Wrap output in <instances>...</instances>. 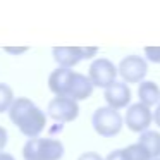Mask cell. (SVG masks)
<instances>
[{"label":"cell","mask_w":160,"mask_h":160,"mask_svg":"<svg viewBox=\"0 0 160 160\" xmlns=\"http://www.w3.org/2000/svg\"><path fill=\"white\" fill-rule=\"evenodd\" d=\"M48 88L57 97H66L72 100H86L93 93V83L88 76L72 69L59 67L48 76Z\"/></svg>","instance_id":"cell-1"},{"label":"cell","mask_w":160,"mask_h":160,"mask_svg":"<svg viewBox=\"0 0 160 160\" xmlns=\"http://www.w3.org/2000/svg\"><path fill=\"white\" fill-rule=\"evenodd\" d=\"M9 119L29 139L38 138L47 124V115L29 98H16L12 107L9 108Z\"/></svg>","instance_id":"cell-2"},{"label":"cell","mask_w":160,"mask_h":160,"mask_svg":"<svg viewBox=\"0 0 160 160\" xmlns=\"http://www.w3.org/2000/svg\"><path fill=\"white\" fill-rule=\"evenodd\" d=\"M64 157V145L55 138H33L22 146L24 160H60Z\"/></svg>","instance_id":"cell-3"},{"label":"cell","mask_w":160,"mask_h":160,"mask_svg":"<svg viewBox=\"0 0 160 160\" xmlns=\"http://www.w3.org/2000/svg\"><path fill=\"white\" fill-rule=\"evenodd\" d=\"M91 124L95 132L102 138H114L121 132L124 119L119 114V110H114L110 107H98L91 117Z\"/></svg>","instance_id":"cell-4"},{"label":"cell","mask_w":160,"mask_h":160,"mask_svg":"<svg viewBox=\"0 0 160 160\" xmlns=\"http://www.w3.org/2000/svg\"><path fill=\"white\" fill-rule=\"evenodd\" d=\"M117 72H119V67H115L112 60L105 59V57H100V59L91 62L90 71H88V78L91 79L93 86L107 90L110 84L115 83Z\"/></svg>","instance_id":"cell-5"},{"label":"cell","mask_w":160,"mask_h":160,"mask_svg":"<svg viewBox=\"0 0 160 160\" xmlns=\"http://www.w3.org/2000/svg\"><path fill=\"white\" fill-rule=\"evenodd\" d=\"M146 72H148V64L141 55H128L119 64V74L122 76L124 83H143Z\"/></svg>","instance_id":"cell-6"},{"label":"cell","mask_w":160,"mask_h":160,"mask_svg":"<svg viewBox=\"0 0 160 160\" xmlns=\"http://www.w3.org/2000/svg\"><path fill=\"white\" fill-rule=\"evenodd\" d=\"M48 117L57 122H72L79 115V105L72 98L55 97L48 103Z\"/></svg>","instance_id":"cell-7"},{"label":"cell","mask_w":160,"mask_h":160,"mask_svg":"<svg viewBox=\"0 0 160 160\" xmlns=\"http://www.w3.org/2000/svg\"><path fill=\"white\" fill-rule=\"evenodd\" d=\"M152 121H153V114H152V110H150V107L139 103V102L128 107L124 122H126L129 131L139 132V134H141V132L148 131Z\"/></svg>","instance_id":"cell-8"},{"label":"cell","mask_w":160,"mask_h":160,"mask_svg":"<svg viewBox=\"0 0 160 160\" xmlns=\"http://www.w3.org/2000/svg\"><path fill=\"white\" fill-rule=\"evenodd\" d=\"M103 98L107 102V107L114 108V110H119V108H126L129 103H131V90L126 83H119L115 81L114 84L105 90Z\"/></svg>","instance_id":"cell-9"},{"label":"cell","mask_w":160,"mask_h":160,"mask_svg":"<svg viewBox=\"0 0 160 160\" xmlns=\"http://www.w3.org/2000/svg\"><path fill=\"white\" fill-rule=\"evenodd\" d=\"M52 55L59 67H66V69L78 66L84 59L83 47H53Z\"/></svg>","instance_id":"cell-10"},{"label":"cell","mask_w":160,"mask_h":160,"mask_svg":"<svg viewBox=\"0 0 160 160\" xmlns=\"http://www.w3.org/2000/svg\"><path fill=\"white\" fill-rule=\"evenodd\" d=\"M138 97L139 103L146 105V107H153V105L160 103V88L155 81H143L138 86Z\"/></svg>","instance_id":"cell-11"},{"label":"cell","mask_w":160,"mask_h":160,"mask_svg":"<svg viewBox=\"0 0 160 160\" xmlns=\"http://www.w3.org/2000/svg\"><path fill=\"white\" fill-rule=\"evenodd\" d=\"M138 143L143 145L148 153L152 155V158H160V132L157 131H145L139 134L138 138Z\"/></svg>","instance_id":"cell-12"},{"label":"cell","mask_w":160,"mask_h":160,"mask_svg":"<svg viewBox=\"0 0 160 160\" xmlns=\"http://www.w3.org/2000/svg\"><path fill=\"white\" fill-rule=\"evenodd\" d=\"M126 153V158L128 160H153L152 155L148 153V150L145 148L139 143H134V145H129L128 148H122Z\"/></svg>","instance_id":"cell-13"},{"label":"cell","mask_w":160,"mask_h":160,"mask_svg":"<svg viewBox=\"0 0 160 160\" xmlns=\"http://www.w3.org/2000/svg\"><path fill=\"white\" fill-rule=\"evenodd\" d=\"M14 91H12L11 86H7V84L0 83V114L2 112L7 110L12 107V103H14Z\"/></svg>","instance_id":"cell-14"},{"label":"cell","mask_w":160,"mask_h":160,"mask_svg":"<svg viewBox=\"0 0 160 160\" xmlns=\"http://www.w3.org/2000/svg\"><path fill=\"white\" fill-rule=\"evenodd\" d=\"M145 55L150 62L160 64V47H145Z\"/></svg>","instance_id":"cell-15"},{"label":"cell","mask_w":160,"mask_h":160,"mask_svg":"<svg viewBox=\"0 0 160 160\" xmlns=\"http://www.w3.org/2000/svg\"><path fill=\"white\" fill-rule=\"evenodd\" d=\"M105 160H128V158H126L124 150H114V152L108 153Z\"/></svg>","instance_id":"cell-16"},{"label":"cell","mask_w":160,"mask_h":160,"mask_svg":"<svg viewBox=\"0 0 160 160\" xmlns=\"http://www.w3.org/2000/svg\"><path fill=\"white\" fill-rule=\"evenodd\" d=\"M78 160H105V158H102L100 153L97 152H84L83 155L78 157Z\"/></svg>","instance_id":"cell-17"},{"label":"cell","mask_w":160,"mask_h":160,"mask_svg":"<svg viewBox=\"0 0 160 160\" xmlns=\"http://www.w3.org/2000/svg\"><path fill=\"white\" fill-rule=\"evenodd\" d=\"M5 145H7V131H5V128L0 126V153L5 148Z\"/></svg>","instance_id":"cell-18"},{"label":"cell","mask_w":160,"mask_h":160,"mask_svg":"<svg viewBox=\"0 0 160 160\" xmlns=\"http://www.w3.org/2000/svg\"><path fill=\"white\" fill-rule=\"evenodd\" d=\"M153 121H155V124L160 128V103L157 105V108H155V114H153Z\"/></svg>","instance_id":"cell-19"},{"label":"cell","mask_w":160,"mask_h":160,"mask_svg":"<svg viewBox=\"0 0 160 160\" xmlns=\"http://www.w3.org/2000/svg\"><path fill=\"white\" fill-rule=\"evenodd\" d=\"M0 160H16V158L11 155V153H4V152H2V153H0Z\"/></svg>","instance_id":"cell-20"},{"label":"cell","mask_w":160,"mask_h":160,"mask_svg":"<svg viewBox=\"0 0 160 160\" xmlns=\"http://www.w3.org/2000/svg\"><path fill=\"white\" fill-rule=\"evenodd\" d=\"M155 160H160V158H155Z\"/></svg>","instance_id":"cell-21"}]
</instances>
